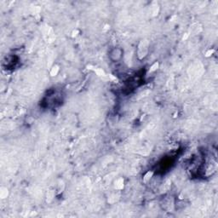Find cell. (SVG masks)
Returning <instances> with one entry per match:
<instances>
[{"label": "cell", "instance_id": "cell-2", "mask_svg": "<svg viewBox=\"0 0 218 218\" xmlns=\"http://www.w3.org/2000/svg\"><path fill=\"white\" fill-rule=\"evenodd\" d=\"M109 55H110V59L113 61H114V62H116V61H119L122 58L123 50L119 47H117V48L112 49Z\"/></svg>", "mask_w": 218, "mask_h": 218}, {"label": "cell", "instance_id": "cell-3", "mask_svg": "<svg viewBox=\"0 0 218 218\" xmlns=\"http://www.w3.org/2000/svg\"><path fill=\"white\" fill-rule=\"evenodd\" d=\"M153 177V171H152V170H149V171H147L146 174L144 175V177H143V182L144 183L149 182L150 180L152 179Z\"/></svg>", "mask_w": 218, "mask_h": 218}, {"label": "cell", "instance_id": "cell-1", "mask_svg": "<svg viewBox=\"0 0 218 218\" xmlns=\"http://www.w3.org/2000/svg\"><path fill=\"white\" fill-rule=\"evenodd\" d=\"M148 41L147 40H141L138 44V48H137V56L140 60L144 59L145 57L147 55L148 53Z\"/></svg>", "mask_w": 218, "mask_h": 218}, {"label": "cell", "instance_id": "cell-4", "mask_svg": "<svg viewBox=\"0 0 218 218\" xmlns=\"http://www.w3.org/2000/svg\"><path fill=\"white\" fill-rule=\"evenodd\" d=\"M116 189H122L124 187V179L119 178L115 181V185H114Z\"/></svg>", "mask_w": 218, "mask_h": 218}, {"label": "cell", "instance_id": "cell-6", "mask_svg": "<svg viewBox=\"0 0 218 218\" xmlns=\"http://www.w3.org/2000/svg\"><path fill=\"white\" fill-rule=\"evenodd\" d=\"M158 62H155V63L153 64V65L150 68L149 72H154V71H156V70L158 69Z\"/></svg>", "mask_w": 218, "mask_h": 218}, {"label": "cell", "instance_id": "cell-5", "mask_svg": "<svg viewBox=\"0 0 218 218\" xmlns=\"http://www.w3.org/2000/svg\"><path fill=\"white\" fill-rule=\"evenodd\" d=\"M58 72H59V66H56V65H55L51 68V70H50V76H52V77L56 76Z\"/></svg>", "mask_w": 218, "mask_h": 218}, {"label": "cell", "instance_id": "cell-7", "mask_svg": "<svg viewBox=\"0 0 218 218\" xmlns=\"http://www.w3.org/2000/svg\"><path fill=\"white\" fill-rule=\"evenodd\" d=\"M214 51L215 50L214 49H209V51H207L206 52V54H205V56H207V57H209V56H211V55L213 54L214 53Z\"/></svg>", "mask_w": 218, "mask_h": 218}]
</instances>
